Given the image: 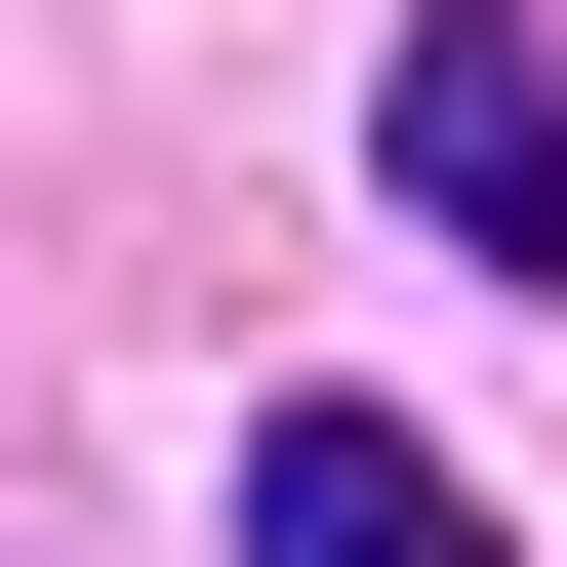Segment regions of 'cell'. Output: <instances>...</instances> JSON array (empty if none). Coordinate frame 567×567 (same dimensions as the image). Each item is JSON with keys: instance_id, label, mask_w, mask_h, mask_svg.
<instances>
[{"instance_id": "2", "label": "cell", "mask_w": 567, "mask_h": 567, "mask_svg": "<svg viewBox=\"0 0 567 567\" xmlns=\"http://www.w3.org/2000/svg\"><path fill=\"white\" fill-rule=\"evenodd\" d=\"M244 567H527V527H486L405 405H244Z\"/></svg>"}, {"instance_id": "1", "label": "cell", "mask_w": 567, "mask_h": 567, "mask_svg": "<svg viewBox=\"0 0 567 567\" xmlns=\"http://www.w3.org/2000/svg\"><path fill=\"white\" fill-rule=\"evenodd\" d=\"M365 203H446L486 284H567V41H527V0H405V82H365Z\"/></svg>"}]
</instances>
